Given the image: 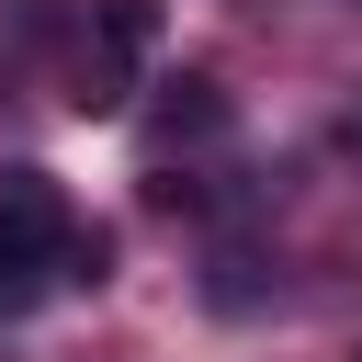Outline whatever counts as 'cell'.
<instances>
[{"mask_svg": "<svg viewBox=\"0 0 362 362\" xmlns=\"http://www.w3.org/2000/svg\"><path fill=\"white\" fill-rule=\"evenodd\" d=\"M215 124H226V90H215V79H181V90L158 102V136H215Z\"/></svg>", "mask_w": 362, "mask_h": 362, "instance_id": "3", "label": "cell"}, {"mask_svg": "<svg viewBox=\"0 0 362 362\" xmlns=\"http://www.w3.org/2000/svg\"><path fill=\"white\" fill-rule=\"evenodd\" d=\"M204 294H215V305H249V294H260V260H249V249H226V260H215V283H204Z\"/></svg>", "mask_w": 362, "mask_h": 362, "instance_id": "4", "label": "cell"}, {"mask_svg": "<svg viewBox=\"0 0 362 362\" xmlns=\"http://www.w3.org/2000/svg\"><path fill=\"white\" fill-rule=\"evenodd\" d=\"M147 45H158V0H102V57L136 68Z\"/></svg>", "mask_w": 362, "mask_h": 362, "instance_id": "2", "label": "cell"}, {"mask_svg": "<svg viewBox=\"0 0 362 362\" xmlns=\"http://www.w3.org/2000/svg\"><path fill=\"white\" fill-rule=\"evenodd\" d=\"M351 147H362V113H351Z\"/></svg>", "mask_w": 362, "mask_h": 362, "instance_id": "5", "label": "cell"}, {"mask_svg": "<svg viewBox=\"0 0 362 362\" xmlns=\"http://www.w3.org/2000/svg\"><path fill=\"white\" fill-rule=\"evenodd\" d=\"M68 283V192L45 170H0V328Z\"/></svg>", "mask_w": 362, "mask_h": 362, "instance_id": "1", "label": "cell"}]
</instances>
